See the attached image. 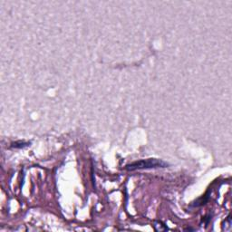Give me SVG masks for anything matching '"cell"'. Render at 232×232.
<instances>
[{"label":"cell","instance_id":"277c9868","mask_svg":"<svg viewBox=\"0 0 232 232\" xmlns=\"http://www.w3.org/2000/svg\"><path fill=\"white\" fill-rule=\"evenodd\" d=\"M154 226H159L160 229H158V231H164V230H168V228L161 222V221H155Z\"/></svg>","mask_w":232,"mask_h":232},{"label":"cell","instance_id":"6da1fadb","mask_svg":"<svg viewBox=\"0 0 232 232\" xmlns=\"http://www.w3.org/2000/svg\"><path fill=\"white\" fill-rule=\"evenodd\" d=\"M169 166V163L159 159H146L140 160L129 163L125 166V170L128 171H134L137 170H146V169H157V168H166Z\"/></svg>","mask_w":232,"mask_h":232},{"label":"cell","instance_id":"7a4b0ae2","mask_svg":"<svg viewBox=\"0 0 232 232\" xmlns=\"http://www.w3.org/2000/svg\"><path fill=\"white\" fill-rule=\"evenodd\" d=\"M208 199H209V196H208V194H206V195H204L202 196L201 198H199L198 199L197 201L194 202L191 206L193 207H199V206H201V205H204L205 203H206L208 201Z\"/></svg>","mask_w":232,"mask_h":232},{"label":"cell","instance_id":"3957f363","mask_svg":"<svg viewBox=\"0 0 232 232\" xmlns=\"http://www.w3.org/2000/svg\"><path fill=\"white\" fill-rule=\"evenodd\" d=\"M30 145V142H15L12 143L11 147L13 148H24L25 146H28Z\"/></svg>","mask_w":232,"mask_h":232}]
</instances>
